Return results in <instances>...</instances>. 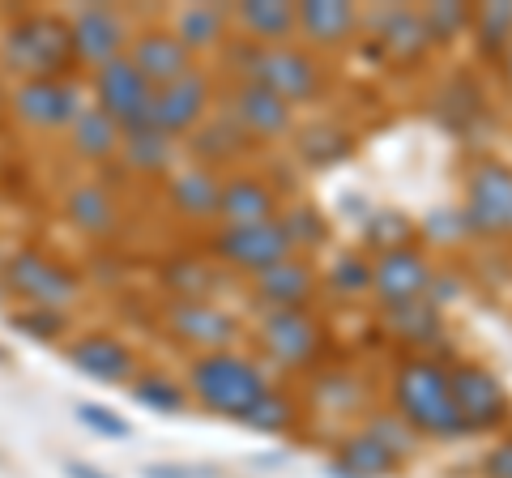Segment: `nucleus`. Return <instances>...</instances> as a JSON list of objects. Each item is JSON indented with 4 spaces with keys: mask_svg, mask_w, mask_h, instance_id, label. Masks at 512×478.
I'll use <instances>...</instances> for the list:
<instances>
[{
    "mask_svg": "<svg viewBox=\"0 0 512 478\" xmlns=\"http://www.w3.org/2000/svg\"><path fill=\"white\" fill-rule=\"evenodd\" d=\"M389 397L397 419L419 440H457L466 436L457 410H453V393H448V368L431 355H406L397 359L393 380H389Z\"/></svg>",
    "mask_w": 512,
    "mask_h": 478,
    "instance_id": "1",
    "label": "nucleus"
},
{
    "mask_svg": "<svg viewBox=\"0 0 512 478\" xmlns=\"http://www.w3.org/2000/svg\"><path fill=\"white\" fill-rule=\"evenodd\" d=\"M188 402H197L205 414H218V419H244V414L261 402V397L274 389L269 385V372L256 363L252 355H239V350H210V355H192L188 359Z\"/></svg>",
    "mask_w": 512,
    "mask_h": 478,
    "instance_id": "2",
    "label": "nucleus"
},
{
    "mask_svg": "<svg viewBox=\"0 0 512 478\" xmlns=\"http://www.w3.org/2000/svg\"><path fill=\"white\" fill-rule=\"evenodd\" d=\"M0 65L18 82H26V77H69L77 69L69 18L47 9H26L18 18H9L5 35H0Z\"/></svg>",
    "mask_w": 512,
    "mask_h": 478,
    "instance_id": "3",
    "label": "nucleus"
},
{
    "mask_svg": "<svg viewBox=\"0 0 512 478\" xmlns=\"http://www.w3.org/2000/svg\"><path fill=\"white\" fill-rule=\"evenodd\" d=\"M235 73L239 82H256L269 94H278L282 103H312L320 86H325V65L316 60V52L299 43H282V47H261L252 39L235 43Z\"/></svg>",
    "mask_w": 512,
    "mask_h": 478,
    "instance_id": "4",
    "label": "nucleus"
},
{
    "mask_svg": "<svg viewBox=\"0 0 512 478\" xmlns=\"http://www.w3.org/2000/svg\"><path fill=\"white\" fill-rule=\"evenodd\" d=\"M448 393H453V410L461 427L470 432H500L512 423V393L504 376L487 368L483 359H457L448 368Z\"/></svg>",
    "mask_w": 512,
    "mask_h": 478,
    "instance_id": "5",
    "label": "nucleus"
},
{
    "mask_svg": "<svg viewBox=\"0 0 512 478\" xmlns=\"http://www.w3.org/2000/svg\"><path fill=\"white\" fill-rule=\"evenodd\" d=\"M0 286L5 295L26 299L30 308H69L82 295V278L64 261L47 257L43 248H18L0 265Z\"/></svg>",
    "mask_w": 512,
    "mask_h": 478,
    "instance_id": "6",
    "label": "nucleus"
},
{
    "mask_svg": "<svg viewBox=\"0 0 512 478\" xmlns=\"http://www.w3.org/2000/svg\"><path fill=\"white\" fill-rule=\"evenodd\" d=\"M90 94H94V107L120 124V133L154 129V86L137 73V65L128 56L94 69L90 73Z\"/></svg>",
    "mask_w": 512,
    "mask_h": 478,
    "instance_id": "7",
    "label": "nucleus"
},
{
    "mask_svg": "<svg viewBox=\"0 0 512 478\" xmlns=\"http://www.w3.org/2000/svg\"><path fill=\"white\" fill-rule=\"evenodd\" d=\"M261 350L265 359H274L278 368L299 372L325 355V325L312 316V308H274L261 316Z\"/></svg>",
    "mask_w": 512,
    "mask_h": 478,
    "instance_id": "8",
    "label": "nucleus"
},
{
    "mask_svg": "<svg viewBox=\"0 0 512 478\" xmlns=\"http://www.w3.org/2000/svg\"><path fill=\"white\" fill-rule=\"evenodd\" d=\"M466 218L474 235L512 239V167L504 158H483L466 175Z\"/></svg>",
    "mask_w": 512,
    "mask_h": 478,
    "instance_id": "9",
    "label": "nucleus"
},
{
    "mask_svg": "<svg viewBox=\"0 0 512 478\" xmlns=\"http://www.w3.org/2000/svg\"><path fill=\"white\" fill-rule=\"evenodd\" d=\"M82 107L86 103L73 77H26V82H13L9 90V111L26 129H39V133L69 129Z\"/></svg>",
    "mask_w": 512,
    "mask_h": 478,
    "instance_id": "10",
    "label": "nucleus"
},
{
    "mask_svg": "<svg viewBox=\"0 0 512 478\" xmlns=\"http://www.w3.org/2000/svg\"><path fill=\"white\" fill-rule=\"evenodd\" d=\"M210 252L222 265H231V269H239V274H248V278H256L261 269L278 265L286 257H295L291 235H286L282 218L252 222V227H218L210 235Z\"/></svg>",
    "mask_w": 512,
    "mask_h": 478,
    "instance_id": "11",
    "label": "nucleus"
},
{
    "mask_svg": "<svg viewBox=\"0 0 512 478\" xmlns=\"http://www.w3.org/2000/svg\"><path fill=\"white\" fill-rule=\"evenodd\" d=\"M69 39H73V60L86 65L90 73L111 65L128 52V39H133V26L120 9L111 5H82L69 18Z\"/></svg>",
    "mask_w": 512,
    "mask_h": 478,
    "instance_id": "12",
    "label": "nucleus"
},
{
    "mask_svg": "<svg viewBox=\"0 0 512 478\" xmlns=\"http://www.w3.org/2000/svg\"><path fill=\"white\" fill-rule=\"evenodd\" d=\"M167 333L197 355H210V350H231L244 325L231 308H218L210 299H175L167 308Z\"/></svg>",
    "mask_w": 512,
    "mask_h": 478,
    "instance_id": "13",
    "label": "nucleus"
},
{
    "mask_svg": "<svg viewBox=\"0 0 512 478\" xmlns=\"http://www.w3.org/2000/svg\"><path fill=\"white\" fill-rule=\"evenodd\" d=\"M214 107V77L205 69H192L180 82H171L163 90H154V129L175 137H192L210 120Z\"/></svg>",
    "mask_w": 512,
    "mask_h": 478,
    "instance_id": "14",
    "label": "nucleus"
},
{
    "mask_svg": "<svg viewBox=\"0 0 512 478\" xmlns=\"http://www.w3.org/2000/svg\"><path fill=\"white\" fill-rule=\"evenodd\" d=\"M431 278H436V261L423 248H393L372 257V295L380 308H402L414 299H427Z\"/></svg>",
    "mask_w": 512,
    "mask_h": 478,
    "instance_id": "15",
    "label": "nucleus"
},
{
    "mask_svg": "<svg viewBox=\"0 0 512 478\" xmlns=\"http://www.w3.org/2000/svg\"><path fill=\"white\" fill-rule=\"evenodd\" d=\"M128 60L137 65V73L146 77V82L154 90H163L171 82H180V77H188L197 65V56L188 52V47L175 39L171 26H146V30H133V39H128Z\"/></svg>",
    "mask_w": 512,
    "mask_h": 478,
    "instance_id": "16",
    "label": "nucleus"
},
{
    "mask_svg": "<svg viewBox=\"0 0 512 478\" xmlns=\"http://www.w3.org/2000/svg\"><path fill=\"white\" fill-rule=\"evenodd\" d=\"M64 359L90 380H99V385H133L141 376L137 350L116 333H82V338L64 346Z\"/></svg>",
    "mask_w": 512,
    "mask_h": 478,
    "instance_id": "17",
    "label": "nucleus"
},
{
    "mask_svg": "<svg viewBox=\"0 0 512 478\" xmlns=\"http://www.w3.org/2000/svg\"><path fill=\"white\" fill-rule=\"evenodd\" d=\"M363 13L346 0H299L295 5V35H303L308 52H338L359 35Z\"/></svg>",
    "mask_w": 512,
    "mask_h": 478,
    "instance_id": "18",
    "label": "nucleus"
},
{
    "mask_svg": "<svg viewBox=\"0 0 512 478\" xmlns=\"http://www.w3.org/2000/svg\"><path fill=\"white\" fill-rule=\"evenodd\" d=\"M231 120L244 129V137H261V141H282L295 129V107L282 103L278 94H269L256 82H239L231 94Z\"/></svg>",
    "mask_w": 512,
    "mask_h": 478,
    "instance_id": "19",
    "label": "nucleus"
},
{
    "mask_svg": "<svg viewBox=\"0 0 512 478\" xmlns=\"http://www.w3.org/2000/svg\"><path fill=\"white\" fill-rule=\"evenodd\" d=\"M278 210V193L269 188L265 175H227L222 180V201H218V222L222 227H252V222H274Z\"/></svg>",
    "mask_w": 512,
    "mask_h": 478,
    "instance_id": "20",
    "label": "nucleus"
},
{
    "mask_svg": "<svg viewBox=\"0 0 512 478\" xmlns=\"http://www.w3.org/2000/svg\"><path fill=\"white\" fill-rule=\"evenodd\" d=\"M218 201H222V175L214 167H180L167 180V205L184 222H218Z\"/></svg>",
    "mask_w": 512,
    "mask_h": 478,
    "instance_id": "21",
    "label": "nucleus"
},
{
    "mask_svg": "<svg viewBox=\"0 0 512 478\" xmlns=\"http://www.w3.org/2000/svg\"><path fill=\"white\" fill-rule=\"evenodd\" d=\"M252 295L274 312V308H308L316 295V269L303 257H286L278 265L261 269L252 278Z\"/></svg>",
    "mask_w": 512,
    "mask_h": 478,
    "instance_id": "22",
    "label": "nucleus"
},
{
    "mask_svg": "<svg viewBox=\"0 0 512 478\" xmlns=\"http://www.w3.org/2000/svg\"><path fill=\"white\" fill-rule=\"evenodd\" d=\"M372 30H376V43L384 56L393 60H419L427 56V26H423V13L419 9H406V5H384L372 13Z\"/></svg>",
    "mask_w": 512,
    "mask_h": 478,
    "instance_id": "23",
    "label": "nucleus"
},
{
    "mask_svg": "<svg viewBox=\"0 0 512 478\" xmlns=\"http://www.w3.org/2000/svg\"><path fill=\"white\" fill-rule=\"evenodd\" d=\"M231 22L244 30V39L261 47H282L295 39V5H286V0H244V5H235Z\"/></svg>",
    "mask_w": 512,
    "mask_h": 478,
    "instance_id": "24",
    "label": "nucleus"
},
{
    "mask_svg": "<svg viewBox=\"0 0 512 478\" xmlns=\"http://www.w3.org/2000/svg\"><path fill=\"white\" fill-rule=\"evenodd\" d=\"M171 30L192 56L218 52V47L227 43V35H231V9H222V5H184L180 13H175Z\"/></svg>",
    "mask_w": 512,
    "mask_h": 478,
    "instance_id": "25",
    "label": "nucleus"
},
{
    "mask_svg": "<svg viewBox=\"0 0 512 478\" xmlns=\"http://www.w3.org/2000/svg\"><path fill=\"white\" fill-rule=\"evenodd\" d=\"M384 329L393 333L402 346H440L444 342V308H436L431 299H414L402 308H384Z\"/></svg>",
    "mask_w": 512,
    "mask_h": 478,
    "instance_id": "26",
    "label": "nucleus"
},
{
    "mask_svg": "<svg viewBox=\"0 0 512 478\" xmlns=\"http://www.w3.org/2000/svg\"><path fill=\"white\" fill-rule=\"evenodd\" d=\"M120 141H124L120 124L111 116H103L94 103L77 111V120L69 124V146L77 158H86V163H107V158H116Z\"/></svg>",
    "mask_w": 512,
    "mask_h": 478,
    "instance_id": "27",
    "label": "nucleus"
},
{
    "mask_svg": "<svg viewBox=\"0 0 512 478\" xmlns=\"http://www.w3.org/2000/svg\"><path fill=\"white\" fill-rule=\"evenodd\" d=\"M64 214L82 235H107L116 227V197L103 184H77L64 197Z\"/></svg>",
    "mask_w": 512,
    "mask_h": 478,
    "instance_id": "28",
    "label": "nucleus"
},
{
    "mask_svg": "<svg viewBox=\"0 0 512 478\" xmlns=\"http://www.w3.org/2000/svg\"><path fill=\"white\" fill-rule=\"evenodd\" d=\"M333 461H342L346 470H355L359 478H393V474H402V457L389 453L376 436H367V432H350L338 440V457Z\"/></svg>",
    "mask_w": 512,
    "mask_h": 478,
    "instance_id": "29",
    "label": "nucleus"
},
{
    "mask_svg": "<svg viewBox=\"0 0 512 478\" xmlns=\"http://www.w3.org/2000/svg\"><path fill=\"white\" fill-rule=\"evenodd\" d=\"M363 244L372 257L393 248H419V218L406 210H372L363 218Z\"/></svg>",
    "mask_w": 512,
    "mask_h": 478,
    "instance_id": "30",
    "label": "nucleus"
},
{
    "mask_svg": "<svg viewBox=\"0 0 512 478\" xmlns=\"http://www.w3.org/2000/svg\"><path fill=\"white\" fill-rule=\"evenodd\" d=\"M124 163L137 175H167L175 163V141L158 129H141V133H124L120 141Z\"/></svg>",
    "mask_w": 512,
    "mask_h": 478,
    "instance_id": "31",
    "label": "nucleus"
},
{
    "mask_svg": "<svg viewBox=\"0 0 512 478\" xmlns=\"http://www.w3.org/2000/svg\"><path fill=\"white\" fill-rule=\"evenodd\" d=\"M470 35H474V47L487 60H500L508 52V43H512V0H491V5H478Z\"/></svg>",
    "mask_w": 512,
    "mask_h": 478,
    "instance_id": "32",
    "label": "nucleus"
},
{
    "mask_svg": "<svg viewBox=\"0 0 512 478\" xmlns=\"http://www.w3.org/2000/svg\"><path fill=\"white\" fill-rule=\"evenodd\" d=\"M239 423L252 427V432H261V436H286L299 423V397L286 393V389H269Z\"/></svg>",
    "mask_w": 512,
    "mask_h": 478,
    "instance_id": "33",
    "label": "nucleus"
},
{
    "mask_svg": "<svg viewBox=\"0 0 512 478\" xmlns=\"http://www.w3.org/2000/svg\"><path fill=\"white\" fill-rule=\"evenodd\" d=\"M419 13H423L431 47H453L461 35H470V26H474V5H457V0H436V5H427Z\"/></svg>",
    "mask_w": 512,
    "mask_h": 478,
    "instance_id": "34",
    "label": "nucleus"
},
{
    "mask_svg": "<svg viewBox=\"0 0 512 478\" xmlns=\"http://www.w3.org/2000/svg\"><path fill=\"white\" fill-rule=\"evenodd\" d=\"M474 227L466 210H457V205H436V210H427V218H419V239L427 248H440V252H453L461 248V239H470Z\"/></svg>",
    "mask_w": 512,
    "mask_h": 478,
    "instance_id": "35",
    "label": "nucleus"
},
{
    "mask_svg": "<svg viewBox=\"0 0 512 478\" xmlns=\"http://www.w3.org/2000/svg\"><path fill=\"white\" fill-rule=\"evenodd\" d=\"M133 397L141 406H150L154 414H180L188 406V389H184V380H171L167 372H141L133 385Z\"/></svg>",
    "mask_w": 512,
    "mask_h": 478,
    "instance_id": "36",
    "label": "nucleus"
},
{
    "mask_svg": "<svg viewBox=\"0 0 512 478\" xmlns=\"http://www.w3.org/2000/svg\"><path fill=\"white\" fill-rule=\"evenodd\" d=\"M9 329L13 333H22V338L30 342H43V346H56L69 338V312L64 308H22V312H13L9 316Z\"/></svg>",
    "mask_w": 512,
    "mask_h": 478,
    "instance_id": "37",
    "label": "nucleus"
},
{
    "mask_svg": "<svg viewBox=\"0 0 512 478\" xmlns=\"http://www.w3.org/2000/svg\"><path fill=\"white\" fill-rule=\"evenodd\" d=\"M163 286L175 295V299H210L218 291L214 282V269H205L201 261L192 257H175L163 265Z\"/></svg>",
    "mask_w": 512,
    "mask_h": 478,
    "instance_id": "38",
    "label": "nucleus"
},
{
    "mask_svg": "<svg viewBox=\"0 0 512 478\" xmlns=\"http://www.w3.org/2000/svg\"><path fill=\"white\" fill-rule=\"evenodd\" d=\"M325 286H329L333 295H346V299L372 295V257H367V252H359V248L342 252V257L329 265Z\"/></svg>",
    "mask_w": 512,
    "mask_h": 478,
    "instance_id": "39",
    "label": "nucleus"
},
{
    "mask_svg": "<svg viewBox=\"0 0 512 478\" xmlns=\"http://www.w3.org/2000/svg\"><path fill=\"white\" fill-rule=\"evenodd\" d=\"M363 432H367V436H376V440L384 444V449H389V453H397L402 461L419 453V444H423V440L414 436V432H410V427H406L402 419H397V414H372Z\"/></svg>",
    "mask_w": 512,
    "mask_h": 478,
    "instance_id": "40",
    "label": "nucleus"
},
{
    "mask_svg": "<svg viewBox=\"0 0 512 478\" xmlns=\"http://www.w3.org/2000/svg\"><path fill=\"white\" fill-rule=\"evenodd\" d=\"M286 235H291V248H320L329 239V222L320 218V210H312V205H299V210L291 214H278Z\"/></svg>",
    "mask_w": 512,
    "mask_h": 478,
    "instance_id": "41",
    "label": "nucleus"
},
{
    "mask_svg": "<svg viewBox=\"0 0 512 478\" xmlns=\"http://www.w3.org/2000/svg\"><path fill=\"white\" fill-rule=\"evenodd\" d=\"M77 419H82L90 432L107 436V440H128V436H133L128 419H120L116 410H107V406H99V402H77Z\"/></svg>",
    "mask_w": 512,
    "mask_h": 478,
    "instance_id": "42",
    "label": "nucleus"
},
{
    "mask_svg": "<svg viewBox=\"0 0 512 478\" xmlns=\"http://www.w3.org/2000/svg\"><path fill=\"white\" fill-rule=\"evenodd\" d=\"M478 474L483 478H512V436L495 440L491 449L478 457Z\"/></svg>",
    "mask_w": 512,
    "mask_h": 478,
    "instance_id": "43",
    "label": "nucleus"
},
{
    "mask_svg": "<svg viewBox=\"0 0 512 478\" xmlns=\"http://www.w3.org/2000/svg\"><path fill=\"white\" fill-rule=\"evenodd\" d=\"M141 478H197L192 466H167V461H154V466L141 470Z\"/></svg>",
    "mask_w": 512,
    "mask_h": 478,
    "instance_id": "44",
    "label": "nucleus"
},
{
    "mask_svg": "<svg viewBox=\"0 0 512 478\" xmlns=\"http://www.w3.org/2000/svg\"><path fill=\"white\" fill-rule=\"evenodd\" d=\"M64 474H69V478H111V474H103L99 466H90V461H82V457L64 461Z\"/></svg>",
    "mask_w": 512,
    "mask_h": 478,
    "instance_id": "45",
    "label": "nucleus"
},
{
    "mask_svg": "<svg viewBox=\"0 0 512 478\" xmlns=\"http://www.w3.org/2000/svg\"><path fill=\"white\" fill-rule=\"evenodd\" d=\"M325 478H359V474H355V470H346L342 461H329V466H325Z\"/></svg>",
    "mask_w": 512,
    "mask_h": 478,
    "instance_id": "46",
    "label": "nucleus"
},
{
    "mask_svg": "<svg viewBox=\"0 0 512 478\" xmlns=\"http://www.w3.org/2000/svg\"><path fill=\"white\" fill-rule=\"evenodd\" d=\"M500 73H504V82L512 86V43H508V52L500 56Z\"/></svg>",
    "mask_w": 512,
    "mask_h": 478,
    "instance_id": "47",
    "label": "nucleus"
},
{
    "mask_svg": "<svg viewBox=\"0 0 512 478\" xmlns=\"http://www.w3.org/2000/svg\"><path fill=\"white\" fill-rule=\"evenodd\" d=\"M0 363H9V355H5V346H0Z\"/></svg>",
    "mask_w": 512,
    "mask_h": 478,
    "instance_id": "48",
    "label": "nucleus"
},
{
    "mask_svg": "<svg viewBox=\"0 0 512 478\" xmlns=\"http://www.w3.org/2000/svg\"><path fill=\"white\" fill-rule=\"evenodd\" d=\"M0 265H5V257H0Z\"/></svg>",
    "mask_w": 512,
    "mask_h": 478,
    "instance_id": "49",
    "label": "nucleus"
}]
</instances>
